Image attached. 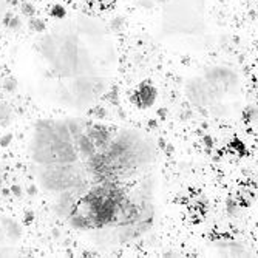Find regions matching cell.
Masks as SVG:
<instances>
[{
    "instance_id": "cell-9",
    "label": "cell",
    "mask_w": 258,
    "mask_h": 258,
    "mask_svg": "<svg viewBox=\"0 0 258 258\" xmlns=\"http://www.w3.org/2000/svg\"><path fill=\"white\" fill-rule=\"evenodd\" d=\"M4 166H2V161H0V192H2V187H4Z\"/></svg>"
},
{
    "instance_id": "cell-6",
    "label": "cell",
    "mask_w": 258,
    "mask_h": 258,
    "mask_svg": "<svg viewBox=\"0 0 258 258\" xmlns=\"http://www.w3.org/2000/svg\"><path fill=\"white\" fill-rule=\"evenodd\" d=\"M237 75L229 68H212L201 76L187 82L185 95L189 101L203 108L218 104V99L233 91L237 87Z\"/></svg>"
},
{
    "instance_id": "cell-7",
    "label": "cell",
    "mask_w": 258,
    "mask_h": 258,
    "mask_svg": "<svg viewBox=\"0 0 258 258\" xmlns=\"http://www.w3.org/2000/svg\"><path fill=\"white\" fill-rule=\"evenodd\" d=\"M22 224L16 218L0 212V255L11 253L13 250H16L17 246L22 243Z\"/></svg>"
},
{
    "instance_id": "cell-10",
    "label": "cell",
    "mask_w": 258,
    "mask_h": 258,
    "mask_svg": "<svg viewBox=\"0 0 258 258\" xmlns=\"http://www.w3.org/2000/svg\"><path fill=\"white\" fill-rule=\"evenodd\" d=\"M255 110H256V113H258V104H256V108H255Z\"/></svg>"
},
{
    "instance_id": "cell-8",
    "label": "cell",
    "mask_w": 258,
    "mask_h": 258,
    "mask_svg": "<svg viewBox=\"0 0 258 258\" xmlns=\"http://www.w3.org/2000/svg\"><path fill=\"white\" fill-rule=\"evenodd\" d=\"M139 102H143L146 107L147 105H152L153 104V101H155V98H156V91H155V88H152V87H144V88H141L139 91Z\"/></svg>"
},
{
    "instance_id": "cell-4",
    "label": "cell",
    "mask_w": 258,
    "mask_h": 258,
    "mask_svg": "<svg viewBox=\"0 0 258 258\" xmlns=\"http://www.w3.org/2000/svg\"><path fill=\"white\" fill-rule=\"evenodd\" d=\"M156 158L152 138L136 128H113L107 144L88 162L91 181L125 184L143 175Z\"/></svg>"
},
{
    "instance_id": "cell-2",
    "label": "cell",
    "mask_w": 258,
    "mask_h": 258,
    "mask_svg": "<svg viewBox=\"0 0 258 258\" xmlns=\"http://www.w3.org/2000/svg\"><path fill=\"white\" fill-rule=\"evenodd\" d=\"M113 128L82 114L37 119L28 135L27 155L39 189L53 200L93 182L88 162L110 139Z\"/></svg>"
},
{
    "instance_id": "cell-3",
    "label": "cell",
    "mask_w": 258,
    "mask_h": 258,
    "mask_svg": "<svg viewBox=\"0 0 258 258\" xmlns=\"http://www.w3.org/2000/svg\"><path fill=\"white\" fill-rule=\"evenodd\" d=\"M127 187L113 181H93L82 189L53 201V212L87 238L113 226L118 218Z\"/></svg>"
},
{
    "instance_id": "cell-5",
    "label": "cell",
    "mask_w": 258,
    "mask_h": 258,
    "mask_svg": "<svg viewBox=\"0 0 258 258\" xmlns=\"http://www.w3.org/2000/svg\"><path fill=\"white\" fill-rule=\"evenodd\" d=\"M155 223L153 184L144 179L127 189L121 212L107 230L96 233L88 240L98 247H118L132 244L146 237Z\"/></svg>"
},
{
    "instance_id": "cell-1",
    "label": "cell",
    "mask_w": 258,
    "mask_h": 258,
    "mask_svg": "<svg viewBox=\"0 0 258 258\" xmlns=\"http://www.w3.org/2000/svg\"><path fill=\"white\" fill-rule=\"evenodd\" d=\"M114 56L104 22L93 16L67 17L28 43L22 81L42 104L81 114L111 87Z\"/></svg>"
}]
</instances>
